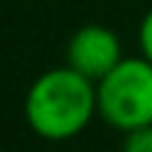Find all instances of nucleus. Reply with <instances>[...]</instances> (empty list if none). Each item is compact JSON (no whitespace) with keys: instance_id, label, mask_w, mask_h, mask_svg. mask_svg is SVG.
Here are the masks:
<instances>
[{"instance_id":"nucleus-1","label":"nucleus","mask_w":152,"mask_h":152,"mask_svg":"<svg viewBox=\"0 0 152 152\" xmlns=\"http://www.w3.org/2000/svg\"><path fill=\"white\" fill-rule=\"evenodd\" d=\"M99 112L96 83L72 67H56L43 72L27 91L24 115L29 128L48 139L64 142L77 136Z\"/></svg>"},{"instance_id":"nucleus-2","label":"nucleus","mask_w":152,"mask_h":152,"mask_svg":"<svg viewBox=\"0 0 152 152\" xmlns=\"http://www.w3.org/2000/svg\"><path fill=\"white\" fill-rule=\"evenodd\" d=\"M99 115L126 131L152 123V61L144 56L123 59L110 75L96 83Z\"/></svg>"},{"instance_id":"nucleus-3","label":"nucleus","mask_w":152,"mask_h":152,"mask_svg":"<svg viewBox=\"0 0 152 152\" xmlns=\"http://www.w3.org/2000/svg\"><path fill=\"white\" fill-rule=\"evenodd\" d=\"M120 61H123L120 40L112 29H107L102 24H86L69 37L67 67H72L75 72L86 75L94 83H99L104 75H110Z\"/></svg>"},{"instance_id":"nucleus-4","label":"nucleus","mask_w":152,"mask_h":152,"mask_svg":"<svg viewBox=\"0 0 152 152\" xmlns=\"http://www.w3.org/2000/svg\"><path fill=\"white\" fill-rule=\"evenodd\" d=\"M123 152H152V123L134 128V131H126Z\"/></svg>"},{"instance_id":"nucleus-5","label":"nucleus","mask_w":152,"mask_h":152,"mask_svg":"<svg viewBox=\"0 0 152 152\" xmlns=\"http://www.w3.org/2000/svg\"><path fill=\"white\" fill-rule=\"evenodd\" d=\"M139 48H142V56L152 61V11L142 19V27H139Z\"/></svg>"}]
</instances>
